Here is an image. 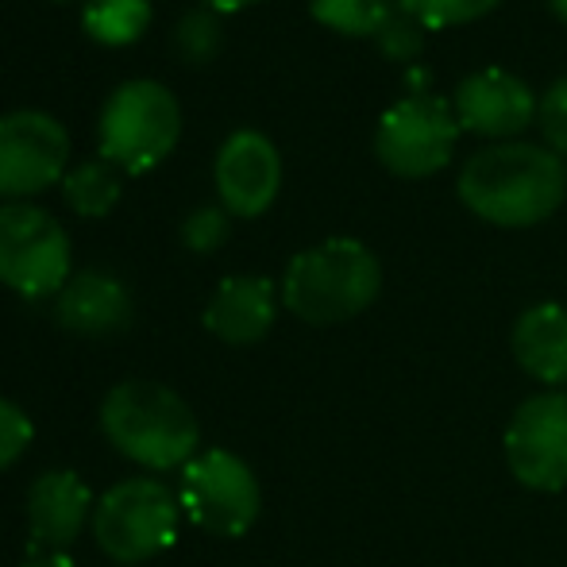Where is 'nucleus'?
Masks as SVG:
<instances>
[{"instance_id":"1","label":"nucleus","mask_w":567,"mask_h":567,"mask_svg":"<svg viewBox=\"0 0 567 567\" xmlns=\"http://www.w3.org/2000/svg\"><path fill=\"white\" fill-rule=\"evenodd\" d=\"M463 209L498 228H533L567 197V166L556 151L533 143H494L471 155L455 178Z\"/></svg>"},{"instance_id":"2","label":"nucleus","mask_w":567,"mask_h":567,"mask_svg":"<svg viewBox=\"0 0 567 567\" xmlns=\"http://www.w3.org/2000/svg\"><path fill=\"white\" fill-rule=\"evenodd\" d=\"M101 433L124 460L147 471L186 467L202 444V425L186 398L151 379H127L109 390Z\"/></svg>"},{"instance_id":"3","label":"nucleus","mask_w":567,"mask_h":567,"mask_svg":"<svg viewBox=\"0 0 567 567\" xmlns=\"http://www.w3.org/2000/svg\"><path fill=\"white\" fill-rule=\"evenodd\" d=\"M382 262L367 244L332 236L306 247L282 275V306L306 324H343L379 301Z\"/></svg>"},{"instance_id":"4","label":"nucleus","mask_w":567,"mask_h":567,"mask_svg":"<svg viewBox=\"0 0 567 567\" xmlns=\"http://www.w3.org/2000/svg\"><path fill=\"white\" fill-rule=\"evenodd\" d=\"M101 158L124 174H147L178 147L182 105L171 85L155 78H132L109 93L101 109Z\"/></svg>"},{"instance_id":"5","label":"nucleus","mask_w":567,"mask_h":567,"mask_svg":"<svg viewBox=\"0 0 567 567\" xmlns=\"http://www.w3.org/2000/svg\"><path fill=\"white\" fill-rule=\"evenodd\" d=\"M182 502L166 483L147 475L109 486L93 506V540L116 564H143L178 540Z\"/></svg>"},{"instance_id":"6","label":"nucleus","mask_w":567,"mask_h":567,"mask_svg":"<svg viewBox=\"0 0 567 567\" xmlns=\"http://www.w3.org/2000/svg\"><path fill=\"white\" fill-rule=\"evenodd\" d=\"M70 236L43 205H0V286L28 301L59 298L70 282Z\"/></svg>"},{"instance_id":"7","label":"nucleus","mask_w":567,"mask_h":567,"mask_svg":"<svg viewBox=\"0 0 567 567\" xmlns=\"http://www.w3.org/2000/svg\"><path fill=\"white\" fill-rule=\"evenodd\" d=\"M182 514L213 537H244L262 509L255 471L228 449H209L182 467Z\"/></svg>"},{"instance_id":"8","label":"nucleus","mask_w":567,"mask_h":567,"mask_svg":"<svg viewBox=\"0 0 567 567\" xmlns=\"http://www.w3.org/2000/svg\"><path fill=\"white\" fill-rule=\"evenodd\" d=\"M460 120L444 97L433 93H413L382 113L374 127V155L394 178H433L444 171L460 140Z\"/></svg>"},{"instance_id":"9","label":"nucleus","mask_w":567,"mask_h":567,"mask_svg":"<svg viewBox=\"0 0 567 567\" xmlns=\"http://www.w3.org/2000/svg\"><path fill=\"white\" fill-rule=\"evenodd\" d=\"M506 467L537 494L567 491V394L545 390L525 398L502 436Z\"/></svg>"},{"instance_id":"10","label":"nucleus","mask_w":567,"mask_h":567,"mask_svg":"<svg viewBox=\"0 0 567 567\" xmlns=\"http://www.w3.org/2000/svg\"><path fill=\"white\" fill-rule=\"evenodd\" d=\"M70 132L43 109L0 116V197H31L66 178Z\"/></svg>"},{"instance_id":"11","label":"nucleus","mask_w":567,"mask_h":567,"mask_svg":"<svg viewBox=\"0 0 567 567\" xmlns=\"http://www.w3.org/2000/svg\"><path fill=\"white\" fill-rule=\"evenodd\" d=\"M213 182H217L220 205L231 217H262L282 189V155H278L275 140L255 127L231 132L217 151Z\"/></svg>"},{"instance_id":"12","label":"nucleus","mask_w":567,"mask_h":567,"mask_svg":"<svg viewBox=\"0 0 567 567\" xmlns=\"http://www.w3.org/2000/svg\"><path fill=\"white\" fill-rule=\"evenodd\" d=\"M452 109L463 132L486 135V140H509V135L525 132L537 120L533 90L517 74L498 66L463 78L455 85Z\"/></svg>"},{"instance_id":"13","label":"nucleus","mask_w":567,"mask_h":567,"mask_svg":"<svg viewBox=\"0 0 567 567\" xmlns=\"http://www.w3.org/2000/svg\"><path fill=\"white\" fill-rule=\"evenodd\" d=\"M97 506L93 491L78 471L54 467L31 483L28 491V529L31 548L47 556H62L85 529V517Z\"/></svg>"},{"instance_id":"14","label":"nucleus","mask_w":567,"mask_h":567,"mask_svg":"<svg viewBox=\"0 0 567 567\" xmlns=\"http://www.w3.org/2000/svg\"><path fill=\"white\" fill-rule=\"evenodd\" d=\"M278 298H282V290H275L270 278L231 275L217 286L202 321L228 348H251V343H259L275 329Z\"/></svg>"},{"instance_id":"15","label":"nucleus","mask_w":567,"mask_h":567,"mask_svg":"<svg viewBox=\"0 0 567 567\" xmlns=\"http://www.w3.org/2000/svg\"><path fill=\"white\" fill-rule=\"evenodd\" d=\"M54 317L78 337H113L132 321V293L116 275L105 270H78L54 298Z\"/></svg>"},{"instance_id":"16","label":"nucleus","mask_w":567,"mask_h":567,"mask_svg":"<svg viewBox=\"0 0 567 567\" xmlns=\"http://www.w3.org/2000/svg\"><path fill=\"white\" fill-rule=\"evenodd\" d=\"M514 359L525 374H533L545 386H564L567 382V309L556 301L525 309L509 337Z\"/></svg>"},{"instance_id":"17","label":"nucleus","mask_w":567,"mask_h":567,"mask_svg":"<svg viewBox=\"0 0 567 567\" xmlns=\"http://www.w3.org/2000/svg\"><path fill=\"white\" fill-rule=\"evenodd\" d=\"M120 194H124V171L109 163V158L78 163L62 178V197H66V205L78 217H109L116 209Z\"/></svg>"},{"instance_id":"18","label":"nucleus","mask_w":567,"mask_h":567,"mask_svg":"<svg viewBox=\"0 0 567 567\" xmlns=\"http://www.w3.org/2000/svg\"><path fill=\"white\" fill-rule=\"evenodd\" d=\"M151 0H85L82 28L101 47H127L147 31Z\"/></svg>"},{"instance_id":"19","label":"nucleus","mask_w":567,"mask_h":567,"mask_svg":"<svg viewBox=\"0 0 567 567\" xmlns=\"http://www.w3.org/2000/svg\"><path fill=\"white\" fill-rule=\"evenodd\" d=\"M394 8L398 0H309L313 20L348 39H374L382 23L394 16Z\"/></svg>"},{"instance_id":"20","label":"nucleus","mask_w":567,"mask_h":567,"mask_svg":"<svg viewBox=\"0 0 567 567\" xmlns=\"http://www.w3.org/2000/svg\"><path fill=\"white\" fill-rule=\"evenodd\" d=\"M220 43H225V31H220V20H217V12H213V8L186 12L178 28H174V51H178L186 62H194V66L217 59Z\"/></svg>"},{"instance_id":"21","label":"nucleus","mask_w":567,"mask_h":567,"mask_svg":"<svg viewBox=\"0 0 567 567\" xmlns=\"http://www.w3.org/2000/svg\"><path fill=\"white\" fill-rule=\"evenodd\" d=\"M502 0H398L402 12H410L421 28H455V23L483 20Z\"/></svg>"},{"instance_id":"22","label":"nucleus","mask_w":567,"mask_h":567,"mask_svg":"<svg viewBox=\"0 0 567 567\" xmlns=\"http://www.w3.org/2000/svg\"><path fill=\"white\" fill-rule=\"evenodd\" d=\"M231 213L225 205H197L186 220H182V244L197 255H209L217 247H225L228 231H231Z\"/></svg>"},{"instance_id":"23","label":"nucleus","mask_w":567,"mask_h":567,"mask_svg":"<svg viewBox=\"0 0 567 567\" xmlns=\"http://www.w3.org/2000/svg\"><path fill=\"white\" fill-rule=\"evenodd\" d=\"M374 43H379L382 59H390V62H413L421 54V47H425V28H421V23L413 20L410 12L394 8V16H390V20L382 23V31L374 35Z\"/></svg>"},{"instance_id":"24","label":"nucleus","mask_w":567,"mask_h":567,"mask_svg":"<svg viewBox=\"0 0 567 567\" xmlns=\"http://www.w3.org/2000/svg\"><path fill=\"white\" fill-rule=\"evenodd\" d=\"M35 441V425L16 402L0 398V471H8L12 463L23 460V452Z\"/></svg>"},{"instance_id":"25","label":"nucleus","mask_w":567,"mask_h":567,"mask_svg":"<svg viewBox=\"0 0 567 567\" xmlns=\"http://www.w3.org/2000/svg\"><path fill=\"white\" fill-rule=\"evenodd\" d=\"M537 124L548 151L567 158V78H556L545 90V97L537 101Z\"/></svg>"},{"instance_id":"26","label":"nucleus","mask_w":567,"mask_h":567,"mask_svg":"<svg viewBox=\"0 0 567 567\" xmlns=\"http://www.w3.org/2000/svg\"><path fill=\"white\" fill-rule=\"evenodd\" d=\"M251 4H259V0H205V8H213V12H239Z\"/></svg>"},{"instance_id":"27","label":"nucleus","mask_w":567,"mask_h":567,"mask_svg":"<svg viewBox=\"0 0 567 567\" xmlns=\"http://www.w3.org/2000/svg\"><path fill=\"white\" fill-rule=\"evenodd\" d=\"M23 567H74V560L70 556H43V560H31Z\"/></svg>"},{"instance_id":"28","label":"nucleus","mask_w":567,"mask_h":567,"mask_svg":"<svg viewBox=\"0 0 567 567\" xmlns=\"http://www.w3.org/2000/svg\"><path fill=\"white\" fill-rule=\"evenodd\" d=\"M548 8H553L556 20H564V23H567V0H548Z\"/></svg>"}]
</instances>
